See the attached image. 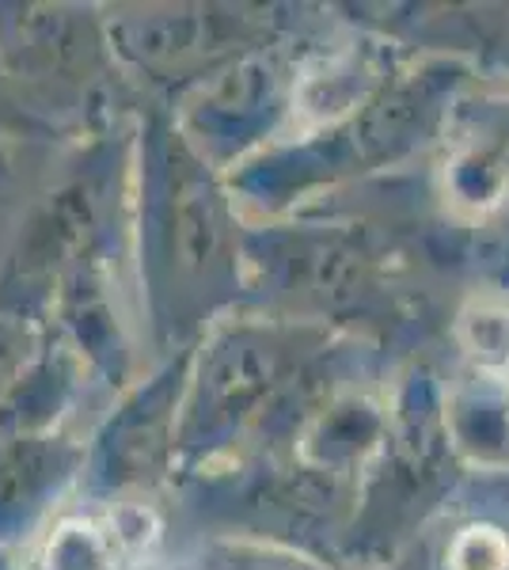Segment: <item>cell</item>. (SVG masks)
I'll use <instances>...</instances> for the list:
<instances>
[{
	"instance_id": "5b68a950",
	"label": "cell",
	"mask_w": 509,
	"mask_h": 570,
	"mask_svg": "<svg viewBox=\"0 0 509 570\" xmlns=\"http://www.w3.org/2000/svg\"><path fill=\"white\" fill-rule=\"evenodd\" d=\"M27 362V327L20 316H0V400L16 389Z\"/></svg>"
},
{
	"instance_id": "277c9868",
	"label": "cell",
	"mask_w": 509,
	"mask_h": 570,
	"mask_svg": "<svg viewBox=\"0 0 509 570\" xmlns=\"http://www.w3.org/2000/svg\"><path fill=\"white\" fill-rule=\"evenodd\" d=\"M77 449L61 445L58 438H12L0 449V521H20V513L35 510L42 491L77 464Z\"/></svg>"
},
{
	"instance_id": "7a4b0ae2",
	"label": "cell",
	"mask_w": 509,
	"mask_h": 570,
	"mask_svg": "<svg viewBox=\"0 0 509 570\" xmlns=\"http://www.w3.org/2000/svg\"><path fill=\"white\" fill-rule=\"evenodd\" d=\"M0 16V66L46 99L85 96L99 69V31L61 8H8Z\"/></svg>"
},
{
	"instance_id": "6da1fadb",
	"label": "cell",
	"mask_w": 509,
	"mask_h": 570,
	"mask_svg": "<svg viewBox=\"0 0 509 570\" xmlns=\"http://www.w3.org/2000/svg\"><path fill=\"white\" fill-rule=\"evenodd\" d=\"M145 236L156 252L153 263L160 271V289L172 297L179 320L187 308H206L221 282L233 278V220L225 198L179 134H168L160 149Z\"/></svg>"
},
{
	"instance_id": "3957f363",
	"label": "cell",
	"mask_w": 509,
	"mask_h": 570,
	"mask_svg": "<svg viewBox=\"0 0 509 570\" xmlns=\"http://www.w3.org/2000/svg\"><path fill=\"white\" fill-rule=\"evenodd\" d=\"M282 346L258 343V338H236L233 346H221L209 357V373L202 384V415L209 426H225L247 407L271 392V384L282 376Z\"/></svg>"
}]
</instances>
